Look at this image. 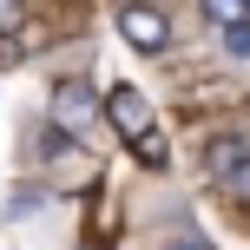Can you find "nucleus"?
I'll list each match as a JSON object with an SVG mask.
<instances>
[{
    "label": "nucleus",
    "instance_id": "obj_1",
    "mask_svg": "<svg viewBox=\"0 0 250 250\" xmlns=\"http://www.w3.org/2000/svg\"><path fill=\"white\" fill-rule=\"evenodd\" d=\"M119 33H125V46H138V53H165L171 46V20H165L158 7H145V0H125L119 7Z\"/></svg>",
    "mask_w": 250,
    "mask_h": 250
},
{
    "label": "nucleus",
    "instance_id": "obj_2",
    "mask_svg": "<svg viewBox=\"0 0 250 250\" xmlns=\"http://www.w3.org/2000/svg\"><path fill=\"white\" fill-rule=\"evenodd\" d=\"M105 119H112V132L132 145L138 132H151V99L138 86H112V92H105Z\"/></svg>",
    "mask_w": 250,
    "mask_h": 250
},
{
    "label": "nucleus",
    "instance_id": "obj_3",
    "mask_svg": "<svg viewBox=\"0 0 250 250\" xmlns=\"http://www.w3.org/2000/svg\"><path fill=\"white\" fill-rule=\"evenodd\" d=\"M92 112H99V92H92L86 79H66V86H53V119H60L66 132H79Z\"/></svg>",
    "mask_w": 250,
    "mask_h": 250
},
{
    "label": "nucleus",
    "instance_id": "obj_4",
    "mask_svg": "<svg viewBox=\"0 0 250 250\" xmlns=\"http://www.w3.org/2000/svg\"><path fill=\"white\" fill-rule=\"evenodd\" d=\"M237 158H244V145H237V138H211V158H204V165H211V178H224Z\"/></svg>",
    "mask_w": 250,
    "mask_h": 250
},
{
    "label": "nucleus",
    "instance_id": "obj_5",
    "mask_svg": "<svg viewBox=\"0 0 250 250\" xmlns=\"http://www.w3.org/2000/svg\"><path fill=\"white\" fill-rule=\"evenodd\" d=\"M132 151H138V165H151V171H158V165L171 158V151H165V138H158V132H138V138H132Z\"/></svg>",
    "mask_w": 250,
    "mask_h": 250
},
{
    "label": "nucleus",
    "instance_id": "obj_6",
    "mask_svg": "<svg viewBox=\"0 0 250 250\" xmlns=\"http://www.w3.org/2000/svg\"><path fill=\"white\" fill-rule=\"evenodd\" d=\"M204 13L217 26H237V20H250V0H204Z\"/></svg>",
    "mask_w": 250,
    "mask_h": 250
},
{
    "label": "nucleus",
    "instance_id": "obj_7",
    "mask_svg": "<svg viewBox=\"0 0 250 250\" xmlns=\"http://www.w3.org/2000/svg\"><path fill=\"white\" fill-rule=\"evenodd\" d=\"M224 191H230L237 204H250V151H244V158H237V165L224 171Z\"/></svg>",
    "mask_w": 250,
    "mask_h": 250
},
{
    "label": "nucleus",
    "instance_id": "obj_8",
    "mask_svg": "<svg viewBox=\"0 0 250 250\" xmlns=\"http://www.w3.org/2000/svg\"><path fill=\"white\" fill-rule=\"evenodd\" d=\"M20 60H26V46H20L13 33H0V66H20Z\"/></svg>",
    "mask_w": 250,
    "mask_h": 250
},
{
    "label": "nucleus",
    "instance_id": "obj_9",
    "mask_svg": "<svg viewBox=\"0 0 250 250\" xmlns=\"http://www.w3.org/2000/svg\"><path fill=\"white\" fill-rule=\"evenodd\" d=\"M230 53H237V60H250V20L230 26Z\"/></svg>",
    "mask_w": 250,
    "mask_h": 250
},
{
    "label": "nucleus",
    "instance_id": "obj_10",
    "mask_svg": "<svg viewBox=\"0 0 250 250\" xmlns=\"http://www.w3.org/2000/svg\"><path fill=\"white\" fill-rule=\"evenodd\" d=\"M20 20V0H0V26H13Z\"/></svg>",
    "mask_w": 250,
    "mask_h": 250
}]
</instances>
